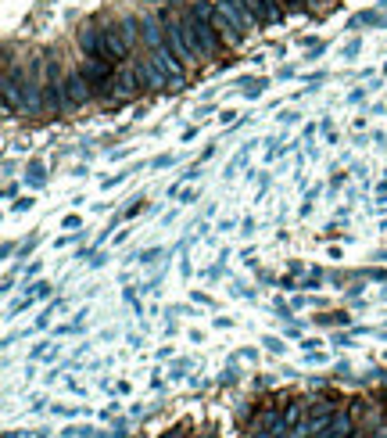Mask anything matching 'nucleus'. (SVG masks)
I'll return each mask as SVG.
<instances>
[{
	"instance_id": "1",
	"label": "nucleus",
	"mask_w": 387,
	"mask_h": 438,
	"mask_svg": "<svg viewBox=\"0 0 387 438\" xmlns=\"http://www.w3.org/2000/svg\"><path fill=\"white\" fill-rule=\"evenodd\" d=\"M58 97H61V112L64 115L93 104V93L86 87V76H83V69H79V61H75V51L64 54V72H61V83H58Z\"/></svg>"
},
{
	"instance_id": "2",
	"label": "nucleus",
	"mask_w": 387,
	"mask_h": 438,
	"mask_svg": "<svg viewBox=\"0 0 387 438\" xmlns=\"http://www.w3.org/2000/svg\"><path fill=\"white\" fill-rule=\"evenodd\" d=\"M330 4H337V0H312V8H316V11H327Z\"/></svg>"
},
{
	"instance_id": "3",
	"label": "nucleus",
	"mask_w": 387,
	"mask_h": 438,
	"mask_svg": "<svg viewBox=\"0 0 387 438\" xmlns=\"http://www.w3.org/2000/svg\"><path fill=\"white\" fill-rule=\"evenodd\" d=\"M165 438H183V428H172V431H169Z\"/></svg>"
},
{
	"instance_id": "4",
	"label": "nucleus",
	"mask_w": 387,
	"mask_h": 438,
	"mask_svg": "<svg viewBox=\"0 0 387 438\" xmlns=\"http://www.w3.org/2000/svg\"><path fill=\"white\" fill-rule=\"evenodd\" d=\"M148 4H151V8H158V4H165V0H148Z\"/></svg>"
}]
</instances>
